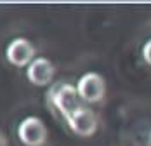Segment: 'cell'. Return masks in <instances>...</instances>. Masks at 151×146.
<instances>
[{
  "label": "cell",
  "mask_w": 151,
  "mask_h": 146,
  "mask_svg": "<svg viewBox=\"0 0 151 146\" xmlns=\"http://www.w3.org/2000/svg\"><path fill=\"white\" fill-rule=\"evenodd\" d=\"M17 137L24 146H44L47 141V127L38 117H26L17 125Z\"/></svg>",
  "instance_id": "cell-3"
},
{
  "label": "cell",
  "mask_w": 151,
  "mask_h": 146,
  "mask_svg": "<svg viewBox=\"0 0 151 146\" xmlns=\"http://www.w3.org/2000/svg\"><path fill=\"white\" fill-rule=\"evenodd\" d=\"M49 103L61 113V117L66 118L71 117L78 108H82V99L78 96L76 85L66 84V82H58L54 87L49 90Z\"/></svg>",
  "instance_id": "cell-1"
},
{
  "label": "cell",
  "mask_w": 151,
  "mask_h": 146,
  "mask_svg": "<svg viewBox=\"0 0 151 146\" xmlns=\"http://www.w3.org/2000/svg\"><path fill=\"white\" fill-rule=\"evenodd\" d=\"M78 96L83 103H101L106 94V82L104 78L96 72H89L82 75L76 82Z\"/></svg>",
  "instance_id": "cell-2"
},
{
  "label": "cell",
  "mask_w": 151,
  "mask_h": 146,
  "mask_svg": "<svg viewBox=\"0 0 151 146\" xmlns=\"http://www.w3.org/2000/svg\"><path fill=\"white\" fill-rule=\"evenodd\" d=\"M66 124L70 125V129L75 134L82 136V137L94 136L96 131H97V117H96V113L92 111L91 108H87V106L78 108L71 117L66 118Z\"/></svg>",
  "instance_id": "cell-5"
},
{
  "label": "cell",
  "mask_w": 151,
  "mask_h": 146,
  "mask_svg": "<svg viewBox=\"0 0 151 146\" xmlns=\"http://www.w3.org/2000/svg\"><path fill=\"white\" fill-rule=\"evenodd\" d=\"M0 146H7V139H5V136L0 132Z\"/></svg>",
  "instance_id": "cell-8"
},
{
  "label": "cell",
  "mask_w": 151,
  "mask_h": 146,
  "mask_svg": "<svg viewBox=\"0 0 151 146\" xmlns=\"http://www.w3.org/2000/svg\"><path fill=\"white\" fill-rule=\"evenodd\" d=\"M142 58H144V61L151 66V38L146 40V44L142 45Z\"/></svg>",
  "instance_id": "cell-7"
},
{
  "label": "cell",
  "mask_w": 151,
  "mask_h": 146,
  "mask_svg": "<svg viewBox=\"0 0 151 146\" xmlns=\"http://www.w3.org/2000/svg\"><path fill=\"white\" fill-rule=\"evenodd\" d=\"M5 58L11 64H14L17 68H23V66L28 68L30 63L35 59V47L28 38L17 37L9 42L5 49Z\"/></svg>",
  "instance_id": "cell-4"
},
{
  "label": "cell",
  "mask_w": 151,
  "mask_h": 146,
  "mask_svg": "<svg viewBox=\"0 0 151 146\" xmlns=\"http://www.w3.org/2000/svg\"><path fill=\"white\" fill-rule=\"evenodd\" d=\"M54 73H56V68L47 58H35L30 63V66L26 68L28 80L38 87L49 85L54 78Z\"/></svg>",
  "instance_id": "cell-6"
}]
</instances>
